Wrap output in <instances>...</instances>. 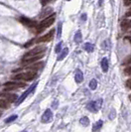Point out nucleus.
Returning a JSON list of instances; mask_svg holds the SVG:
<instances>
[{
	"instance_id": "obj_1",
	"label": "nucleus",
	"mask_w": 131,
	"mask_h": 132,
	"mask_svg": "<svg viewBox=\"0 0 131 132\" xmlns=\"http://www.w3.org/2000/svg\"><path fill=\"white\" fill-rule=\"evenodd\" d=\"M56 19V14H51L50 16H48L46 19H44L37 27V33H42L45 29L50 27L51 25H53V23L55 22Z\"/></svg>"
},
{
	"instance_id": "obj_2",
	"label": "nucleus",
	"mask_w": 131,
	"mask_h": 132,
	"mask_svg": "<svg viewBox=\"0 0 131 132\" xmlns=\"http://www.w3.org/2000/svg\"><path fill=\"white\" fill-rule=\"evenodd\" d=\"M37 76L36 72H27V73H21L16 75L13 78L14 80H19V81H25V82H30L33 81Z\"/></svg>"
},
{
	"instance_id": "obj_3",
	"label": "nucleus",
	"mask_w": 131,
	"mask_h": 132,
	"mask_svg": "<svg viewBox=\"0 0 131 132\" xmlns=\"http://www.w3.org/2000/svg\"><path fill=\"white\" fill-rule=\"evenodd\" d=\"M43 57H44V53L38 54V55H35V56L24 57L23 60H22V64L23 65H31V64H33L35 62H38L39 60H41Z\"/></svg>"
},
{
	"instance_id": "obj_4",
	"label": "nucleus",
	"mask_w": 131,
	"mask_h": 132,
	"mask_svg": "<svg viewBox=\"0 0 131 132\" xmlns=\"http://www.w3.org/2000/svg\"><path fill=\"white\" fill-rule=\"evenodd\" d=\"M101 102H102L101 99H99V100H97V101H90V102L87 103L86 107H87V109H88L89 111H91V112H96V111L100 108Z\"/></svg>"
},
{
	"instance_id": "obj_5",
	"label": "nucleus",
	"mask_w": 131,
	"mask_h": 132,
	"mask_svg": "<svg viewBox=\"0 0 131 132\" xmlns=\"http://www.w3.org/2000/svg\"><path fill=\"white\" fill-rule=\"evenodd\" d=\"M46 51V47L45 46H39V47H36L32 50H30L29 52L26 53L25 57H31V56H35V55H38V54H41V53H45Z\"/></svg>"
},
{
	"instance_id": "obj_6",
	"label": "nucleus",
	"mask_w": 131,
	"mask_h": 132,
	"mask_svg": "<svg viewBox=\"0 0 131 132\" xmlns=\"http://www.w3.org/2000/svg\"><path fill=\"white\" fill-rule=\"evenodd\" d=\"M54 34H55V30L53 29V30H51L48 34L46 35H44V36H42V37H40L39 39H37L35 42H37V43H44V42H50L52 39H53V36H54Z\"/></svg>"
},
{
	"instance_id": "obj_7",
	"label": "nucleus",
	"mask_w": 131,
	"mask_h": 132,
	"mask_svg": "<svg viewBox=\"0 0 131 132\" xmlns=\"http://www.w3.org/2000/svg\"><path fill=\"white\" fill-rule=\"evenodd\" d=\"M6 86V89L10 90V89H15L17 87H26V84L24 83H14V82H9V83H6L5 84Z\"/></svg>"
},
{
	"instance_id": "obj_8",
	"label": "nucleus",
	"mask_w": 131,
	"mask_h": 132,
	"mask_svg": "<svg viewBox=\"0 0 131 132\" xmlns=\"http://www.w3.org/2000/svg\"><path fill=\"white\" fill-rule=\"evenodd\" d=\"M36 85H37V84H35V85H32V87H30V88H29L28 90H26V91H25L24 94H22V95H21V96H20V97H19V99H18V100H17V105H19V104H20V103H22V102H23V101L25 100V98H26V97L28 96V94H30V93H32V91H33V90L35 89V87H36Z\"/></svg>"
},
{
	"instance_id": "obj_9",
	"label": "nucleus",
	"mask_w": 131,
	"mask_h": 132,
	"mask_svg": "<svg viewBox=\"0 0 131 132\" xmlns=\"http://www.w3.org/2000/svg\"><path fill=\"white\" fill-rule=\"evenodd\" d=\"M52 118H53V112H52V110L51 109H47L44 112L43 116H42V122L43 123L50 122L52 120Z\"/></svg>"
},
{
	"instance_id": "obj_10",
	"label": "nucleus",
	"mask_w": 131,
	"mask_h": 132,
	"mask_svg": "<svg viewBox=\"0 0 131 132\" xmlns=\"http://www.w3.org/2000/svg\"><path fill=\"white\" fill-rule=\"evenodd\" d=\"M0 97L6 99L9 102H14L18 98L16 94H0Z\"/></svg>"
},
{
	"instance_id": "obj_11",
	"label": "nucleus",
	"mask_w": 131,
	"mask_h": 132,
	"mask_svg": "<svg viewBox=\"0 0 131 132\" xmlns=\"http://www.w3.org/2000/svg\"><path fill=\"white\" fill-rule=\"evenodd\" d=\"M20 22L22 23V24H24V25H26V26H28V27H34V26H36V22L35 21H33V20H30L28 18H25V17H20Z\"/></svg>"
},
{
	"instance_id": "obj_12",
	"label": "nucleus",
	"mask_w": 131,
	"mask_h": 132,
	"mask_svg": "<svg viewBox=\"0 0 131 132\" xmlns=\"http://www.w3.org/2000/svg\"><path fill=\"white\" fill-rule=\"evenodd\" d=\"M44 66V64H43V62H40V63H33V64H31L30 66L28 67L29 70H32V71H39V70H41L42 68Z\"/></svg>"
},
{
	"instance_id": "obj_13",
	"label": "nucleus",
	"mask_w": 131,
	"mask_h": 132,
	"mask_svg": "<svg viewBox=\"0 0 131 132\" xmlns=\"http://www.w3.org/2000/svg\"><path fill=\"white\" fill-rule=\"evenodd\" d=\"M75 83H76V84L83 83V81H84V75H83V72H82V71L78 70V71L75 73Z\"/></svg>"
},
{
	"instance_id": "obj_14",
	"label": "nucleus",
	"mask_w": 131,
	"mask_h": 132,
	"mask_svg": "<svg viewBox=\"0 0 131 132\" xmlns=\"http://www.w3.org/2000/svg\"><path fill=\"white\" fill-rule=\"evenodd\" d=\"M101 69L103 73H106L108 71V61L106 58H103L101 60Z\"/></svg>"
},
{
	"instance_id": "obj_15",
	"label": "nucleus",
	"mask_w": 131,
	"mask_h": 132,
	"mask_svg": "<svg viewBox=\"0 0 131 132\" xmlns=\"http://www.w3.org/2000/svg\"><path fill=\"white\" fill-rule=\"evenodd\" d=\"M68 53H69V49L68 48H65L62 52H61V54H60V56L58 57V61H62V60H64L67 55H68Z\"/></svg>"
},
{
	"instance_id": "obj_16",
	"label": "nucleus",
	"mask_w": 131,
	"mask_h": 132,
	"mask_svg": "<svg viewBox=\"0 0 131 132\" xmlns=\"http://www.w3.org/2000/svg\"><path fill=\"white\" fill-rule=\"evenodd\" d=\"M9 103L6 99L0 97V108H9Z\"/></svg>"
},
{
	"instance_id": "obj_17",
	"label": "nucleus",
	"mask_w": 131,
	"mask_h": 132,
	"mask_svg": "<svg viewBox=\"0 0 131 132\" xmlns=\"http://www.w3.org/2000/svg\"><path fill=\"white\" fill-rule=\"evenodd\" d=\"M52 12H53V9H52V8H45V9L41 12V15H40V17H41V18H43V17H46L47 15L51 14Z\"/></svg>"
},
{
	"instance_id": "obj_18",
	"label": "nucleus",
	"mask_w": 131,
	"mask_h": 132,
	"mask_svg": "<svg viewBox=\"0 0 131 132\" xmlns=\"http://www.w3.org/2000/svg\"><path fill=\"white\" fill-rule=\"evenodd\" d=\"M84 50L86 52H88V53H91V52H94V46L93 44H90V43H85L84 44Z\"/></svg>"
},
{
	"instance_id": "obj_19",
	"label": "nucleus",
	"mask_w": 131,
	"mask_h": 132,
	"mask_svg": "<svg viewBox=\"0 0 131 132\" xmlns=\"http://www.w3.org/2000/svg\"><path fill=\"white\" fill-rule=\"evenodd\" d=\"M103 122L101 120H99V121H97V122L94 124V128H93V130L94 131H98V130H100V128H101V126H102Z\"/></svg>"
},
{
	"instance_id": "obj_20",
	"label": "nucleus",
	"mask_w": 131,
	"mask_h": 132,
	"mask_svg": "<svg viewBox=\"0 0 131 132\" xmlns=\"http://www.w3.org/2000/svg\"><path fill=\"white\" fill-rule=\"evenodd\" d=\"M82 38H83L82 32H81V31H77L75 35V43H80V42L82 41Z\"/></svg>"
},
{
	"instance_id": "obj_21",
	"label": "nucleus",
	"mask_w": 131,
	"mask_h": 132,
	"mask_svg": "<svg viewBox=\"0 0 131 132\" xmlns=\"http://www.w3.org/2000/svg\"><path fill=\"white\" fill-rule=\"evenodd\" d=\"M80 123H81L83 126H86V125H88V124H89V119H88L87 117L84 116V117H82V118H81Z\"/></svg>"
},
{
	"instance_id": "obj_22",
	"label": "nucleus",
	"mask_w": 131,
	"mask_h": 132,
	"mask_svg": "<svg viewBox=\"0 0 131 132\" xmlns=\"http://www.w3.org/2000/svg\"><path fill=\"white\" fill-rule=\"evenodd\" d=\"M96 87H97V81L94 78V80H91L90 83H89V88L93 89V90H94Z\"/></svg>"
},
{
	"instance_id": "obj_23",
	"label": "nucleus",
	"mask_w": 131,
	"mask_h": 132,
	"mask_svg": "<svg viewBox=\"0 0 131 132\" xmlns=\"http://www.w3.org/2000/svg\"><path fill=\"white\" fill-rule=\"evenodd\" d=\"M122 29H129V20H124L121 22Z\"/></svg>"
},
{
	"instance_id": "obj_24",
	"label": "nucleus",
	"mask_w": 131,
	"mask_h": 132,
	"mask_svg": "<svg viewBox=\"0 0 131 132\" xmlns=\"http://www.w3.org/2000/svg\"><path fill=\"white\" fill-rule=\"evenodd\" d=\"M17 117H18V116H17L16 114H14V115H11L10 117H8V118H7L6 120H5V122H6V123H10V122H12V121H14V120H15V119H16Z\"/></svg>"
},
{
	"instance_id": "obj_25",
	"label": "nucleus",
	"mask_w": 131,
	"mask_h": 132,
	"mask_svg": "<svg viewBox=\"0 0 131 132\" xmlns=\"http://www.w3.org/2000/svg\"><path fill=\"white\" fill-rule=\"evenodd\" d=\"M62 46H63V43H62V42H60V43H59V44H58V45L56 46V49H55V52H56L57 54L61 52V50H62Z\"/></svg>"
},
{
	"instance_id": "obj_26",
	"label": "nucleus",
	"mask_w": 131,
	"mask_h": 132,
	"mask_svg": "<svg viewBox=\"0 0 131 132\" xmlns=\"http://www.w3.org/2000/svg\"><path fill=\"white\" fill-rule=\"evenodd\" d=\"M129 64H131V56H129L127 59H125L123 62V65H129Z\"/></svg>"
},
{
	"instance_id": "obj_27",
	"label": "nucleus",
	"mask_w": 131,
	"mask_h": 132,
	"mask_svg": "<svg viewBox=\"0 0 131 132\" xmlns=\"http://www.w3.org/2000/svg\"><path fill=\"white\" fill-rule=\"evenodd\" d=\"M61 33H62V24H59V26H58V38L61 37Z\"/></svg>"
},
{
	"instance_id": "obj_28",
	"label": "nucleus",
	"mask_w": 131,
	"mask_h": 132,
	"mask_svg": "<svg viewBox=\"0 0 131 132\" xmlns=\"http://www.w3.org/2000/svg\"><path fill=\"white\" fill-rule=\"evenodd\" d=\"M124 74L127 75H131V67L130 68H126V69L124 70Z\"/></svg>"
},
{
	"instance_id": "obj_29",
	"label": "nucleus",
	"mask_w": 131,
	"mask_h": 132,
	"mask_svg": "<svg viewBox=\"0 0 131 132\" xmlns=\"http://www.w3.org/2000/svg\"><path fill=\"white\" fill-rule=\"evenodd\" d=\"M126 86H127L128 88H130L131 89V78H129V80L126 82Z\"/></svg>"
},
{
	"instance_id": "obj_30",
	"label": "nucleus",
	"mask_w": 131,
	"mask_h": 132,
	"mask_svg": "<svg viewBox=\"0 0 131 132\" xmlns=\"http://www.w3.org/2000/svg\"><path fill=\"white\" fill-rule=\"evenodd\" d=\"M124 1V5H126V6H129L131 4V0H123Z\"/></svg>"
},
{
	"instance_id": "obj_31",
	"label": "nucleus",
	"mask_w": 131,
	"mask_h": 132,
	"mask_svg": "<svg viewBox=\"0 0 131 132\" xmlns=\"http://www.w3.org/2000/svg\"><path fill=\"white\" fill-rule=\"evenodd\" d=\"M114 116H115V111H114V109H112V113L109 114V118H110V119H113Z\"/></svg>"
},
{
	"instance_id": "obj_32",
	"label": "nucleus",
	"mask_w": 131,
	"mask_h": 132,
	"mask_svg": "<svg viewBox=\"0 0 131 132\" xmlns=\"http://www.w3.org/2000/svg\"><path fill=\"white\" fill-rule=\"evenodd\" d=\"M125 16H126V17H130V16H131V7H130V9H129L128 11H127V12H126Z\"/></svg>"
},
{
	"instance_id": "obj_33",
	"label": "nucleus",
	"mask_w": 131,
	"mask_h": 132,
	"mask_svg": "<svg viewBox=\"0 0 131 132\" xmlns=\"http://www.w3.org/2000/svg\"><path fill=\"white\" fill-rule=\"evenodd\" d=\"M82 20H83V21H85V20H86V15H85V14H83V15H82Z\"/></svg>"
},
{
	"instance_id": "obj_34",
	"label": "nucleus",
	"mask_w": 131,
	"mask_h": 132,
	"mask_svg": "<svg viewBox=\"0 0 131 132\" xmlns=\"http://www.w3.org/2000/svg\"><path fill=\"white\" fill-rule=\"evenodd\" d=\"M125 39H127L128 41H130V42H131V38H130V37H126V38H125Z\"/></svg>"
},
{
	"instance_id": "obj_35",
	"label": "nucleus",
	"mask_w": 131,
	"mask_h": 132,
	"mask_svg": "<svg viewBox=\"0 0 131 132\" xmlns=\"http://www.w3.org/2000/svg\"><path fill=\"white\" fill-rule=\"evenodd\" d=\"M129 28H131V20H129Z\"/></svg>"
},
{
	"instance_id": "obj_36",
	"label": "nucleus",
	"mask_w": 131,
	"mask_h": 132,
	"mask_svg": "<svg viewBox=\"0 0 131 132\" xmlns=\"http://www.w3.org/2000/svg\"><path fill=\"white\" fill-rule=\"evenodd\" d=\"M101 3H102V0H99V5H101Z\"/></svg>"
},
{
	"instance_id": "obj_37",
	"label": "nucleus",
	"mask_w": 131,
	"mask_h": 132,
	"mask_svg": "<svg viewBox=\"0 0 131 132\" xmlns=\"http://www.w3.org/2000/svg\"><path fill=\"white\" fill-rule=\"evenodd\" d=\"M0 116H1V113H0Z\"/></svg>"
},
{
	"instance_id": "obj_38",
	"label": "nucleus",
	"mask_w": 131,
	"mask_h": 132,
	"mask_svg": "<svg viewBox=\"0 0 131 132\" xmlns=\"http://www.w3.org/2000/svg\"><path fill=\"white\" fill-rule=\"evenodd\" d=\"M68 1H70V0H68Z\"/></svg>"
}]
</instances>
